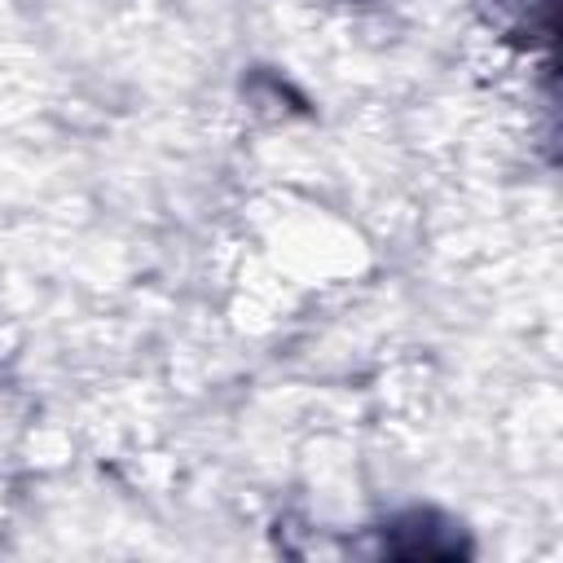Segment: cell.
<instances>
[{"mask_svg":"<svg viewBox=\"0 0 563 563\" xmlns=\"http://www.w3.org/2000/svg\"><path fill=\"white\" fill-rule=\"evenodd\" d=\"M383 554H391V559H457V554H466V541L440 515L409 510L383 528Z\"/></svg>","mask_w":563,"mask_h":563,"instance_id":"1","label":"cell"}]
</instances>
